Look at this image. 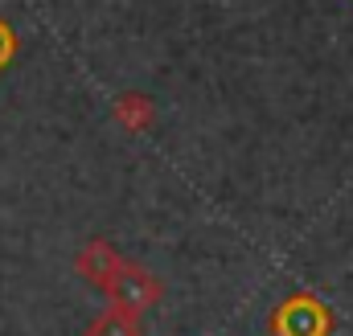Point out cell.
I'll use <instances>...</instances> for the list:
<instances>
[{
	"label": "cell",
	"instance_id": "6da1fadb",
	"mask_svg": "<svg viewBox=\"0 0 353 336\" xmlns=\"http://www.w3.org/2000/svg\"><path fill=\"white\" fill-rule=\"evenodd\" d=\"M103 295L111 300V304H119V308H132V312H144V308H152L161 295H165V283L152 275V271H144L140 262H119V271L103 283Z\"/></svg>",
	"mask_w": 353,
	"mask_h": 336
},
{
	"label": "cell",
	"instance_id": "7a4b0ae2",
	"mask_svg": "<svg viewBox=\"0 0 353 336\" xmlns=\"http://www.w3.org/2000/svg\"><path fill=\"white\" fill-rule=\"evenodd\" d=\"M119 262H123V254L115 251L111 242H103V238L87 242L83 251L74 254V271H79L87 283H94V287H103V283L119 271Z\"/></svg>",
	"mask_w": 353,
	"mask_h": 336
},
{
	"label": "cell",
	"instance_id": "3957f363",
	"mask_svg": "<svg viewBox=\"0 0 353 336\" xmlns=\"http://www.w3.org/2000/svg\"><path fill=\"white\" fill-rule=\"evenodd\" d=\"M111 115H115V123H119L123 132H148V127H152V119H157V107H152V98H148V94L128 90V94H119V98H115Z\"/></svg>",
	"mask_w": 353,
	"mask_h": 336
},
{
	"label": "cell",
	"instance_id": "277c9868",
	"mask_svg": "<svg viewBox=\"0 0 353 336\" xmlns=\"http://www.w3.org/2000/svg\"><path fill=\"white\" fill-rule=\"evenodd\" d=\"M87 336H144V324H140V312L111 304L87 324Z\"/></svg>",
	"mask_w": 353,
	"mask_h": 336
},
{
	"label": "cell",
	"instance_id": "5b68a950",
	"mask_svg": "<svg viewBox=\"0 0 353 336\" xmlns=\"http://www.w3.org/2000/svg\"><path fill=\"white\" fill-rule=\"evenodd\" d=\"M17 45H21V41H17L12 25H8V21L0 17V70H4V66H8V62L17 58Z\"/></svg>",
	"mask_w": 353,
	"mask_h": 336
}]
</instances>
